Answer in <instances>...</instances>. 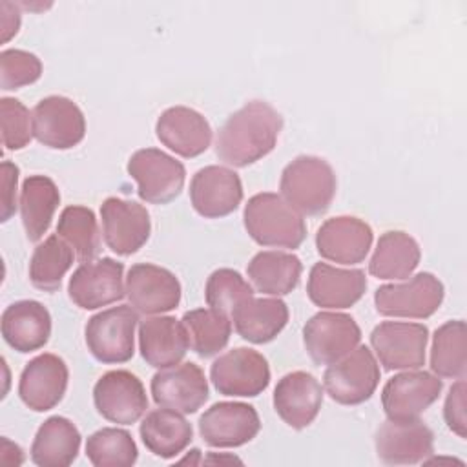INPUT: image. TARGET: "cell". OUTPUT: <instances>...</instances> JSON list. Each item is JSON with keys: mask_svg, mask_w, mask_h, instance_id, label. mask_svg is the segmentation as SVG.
I'll return each instance as SVG.
<instances>
[{"mask_svg": "<svg viewBox=\"0 0 467 467\" xmlns=\"http://www.w3.org/2000/svg\"><path fill=\"white\" fill-rule=\"evenodd\" d=\"M283 117L265 100L234 111L217 131L215 155L228 166L244 168L266 157L277 144Z\"/></svg>", "mask_w": 467, "mask_h": 467, "instance_id": "6da1fadb", "label": "cell"}, {"mask_svg": "<svg viewBox=\"0 0 467 467\" xmlns=\"http://www.w3.org/2000/svg\"><path fill=\"white\" fill-rule=\"evenodd\" d=\"M244 228L261 246L299 248L306 237V224L281 195L272 192L255 193L244 206Z\"/></svg>", "mask_w": 467, "mask_h": 467, "instance_id": "7a4b0ae2", "label": "cell"}, {"mask_svg": "<svg viewBox=\"0 0 467 467\" xmlns=\"http://www.w3.org/2000/svg\"><path fill=\"white\" fill-rule=\"evenodd\" d=\"M336 173L332 166L314 155H299L281 173V197L301 215L325 213L336 195Z\"/></svg>", "mask_w": 467, "mask_h": 467, "instance_id": "3957f363", "label": "cell"}, {"mask_svg": "<svg viewBox=\"0 0 467 467\" xmlns=\"http://www.w3.org/2000/svg\"><path fill=\"white\" fill-rule=\"evenodd\" d=\"M139 312L120 305L91 316L84 328V337L91 356L108 365L126 363L135 352V327Z\"/></svg>", "mask_w": 467, "mask_h": 467, "instance_id": "277c9868", "label": "cell"}, {"mask_svg": "<svg viewBox=\"0 0 467 467\" xmlns=\"http://www.w3.org/2000/svg\"><path fill=\"white\" fill-rule=\"evenodd\" d=\"M137 181V193L150 204H168L181 195L186 170L181 161L157 148L137 150L126 166Z\"/></svg>", "mask_w": 467, "mask_h": 467, "instance_id": "5b68a950", "label": "cell"}, {"mask_svg": "<svg viewBox=\"0 0 467 467\" xmlns=\"http://www.w3.org/2000/svg\"><path fill=\"white\" fill-rule=\"evenodd\" d=\"M381 372L372 350L358 345L339 361L328 365L323 374L327 394L341 405H359L374 394Z\"/></svg>", "mask_w": 467, "mask_h": 467, "instance_id": "8992f818", "label": "cell"}, {"mask_svg": "<svg viewBox=\"0 0 467 467\" xmlns=\"http://www.w3.org/2000/svg\"><path fill=\"white\" fill-rule=\"evenodd\" d=\"M443 285L431 272H420L405 283L383 285L374 294L376 310L389 317H431L443 301Z\"/></svg>", "mask_w": 467, "mask_h": 467, "instance_id": "52a82bcc", "label": "cell"}, {"mask_svg": "<svg viewBox=\"0 0 467 467\" xmlns=\"http://www.w3.org/2000/svg\"><path fill=\"white\" fill-rule=\"evenodd\" d=\"M210 379L219 394L232 398H254L270 383L266 358L246 347L221 354L210 367Z\"/></svg>", "mask_w": 467, "mask_h": 467, "instance_id": "ba28073f", "label": "cell"}, {"mask_svg": "<svg viewBox=\"0 0 467 467\" xmlns=\"http://www.w3.org/2000/svg\"><path fill=\"white\" fill-rule=\"evenodd\" d=\"M361 341V330L352 316L317 312L303 327L306 354L316 365H332L352 352Z\"/></svg>", "mask_w": 467, "mask_h": 467, "instance_id": "9c48e42d", "label": "cell"}, {"mask_svg": "<svg viewBox=\"0 0 467 467\" xmlns=\"http://www.w3.org/2000/svg\"><path fill=\"white\" fill-rule=\"evenodd\" d=\"M427 341V327L409 321H383L370 334V345L387 370L420 368L425 363Z\"/></svg>", "mask_w": 467, "mask_h": 467, "instance_id": "30bf717a", "label": "cell"}, {"mask_svg": "<svg viewBox=\"0 0 467 467\" xmlns=\"http://www.w3.org/2000/svg\"><path fill=\"white\" fill-rule=\"evenodd\" d=\"M93 403L104 420L131 425L146 412L148 396L142 381L135 374L130 370H109L97 379Z\"/></svg>", "mask_w": 467, "mask_h": 467, "instance_id": "8fae6325", "label": "cell"}, {"mask_svg": "<svg viewBox=\"0 0 467 467\" xmlns=\"http://www.w3.org/2000/svg\"><path fill=\"white\" fill-rule=\"evenodd\" d=\"M33 137L51 150H69L86 135L82 109L67 97L49 95L33 108Z\"/></svg>", "mask_w": 467, "mask_h": 467, "instance_id": "7c38bea8", "label": "cell"}, {"mask_svg": "<svg viewBox=\"0 0 467 467\" xmlns=\"http://www.w3.org/2000/svg\"><path fill=\"white\" fill-rule=\"evenodd\" d=\"M122 274L124 265L111 257L82 263L69 277V299L84 310L108 306L126 296Z\"/></svg>", "mask_w": 467, "mask_h": 467, "instance_id": "4fadbf2b", "label": "cell"}, {"mask_svg": "<svg viewBox=\"0 0 467 467\" xmlns=\"http://www.w3.org/2000/svg\"><path fill=\"white\" fill-rule=\"evenodd\" d=\"M441 389V378L425 370H405L385 383L381 405L389 420H416L438 400Z\"/></svg>", "mask_w": 467, "mask_h": 467, "instance_id": "5bb4252c", "label": "cell"}, {"mask_svg": "<svg viewBox=\"0 0 467 467\" xmlns=\"http://www.w3.org/2000/svg\"><path fill=\"white\" fill-rule=\"evenodd\" d=\"M100 219L104 241L117 255H131L150 239V213L137 201L108 197L100 204Z\"/></svg>", "mask_w": 467, "mask_h": 467, "instance_id": "9a60e30c", "label": "cell"}, {"mask_svg": "<svg viewBox=\"0 0 467 467\" xmlns=\"http://www.w3.org/2000/svg\"><path fill=\"white\" fill-rule=\"evenodd\" d=\"M261 429L257 410L243 401L213 403L199 418V434L210 447H241L252 441Z\"/></svg>", "mask_w": 467, "mask_h": 467, "instance_id": "2e32d148", "label": "cell"}, {"mask_svg": "<svg viewBox=\"0 0 467 467\" xmlns=\"http://www.w3.org/2000/svg\"><path fill=\"white\" fill-rule=\"evenodd\" d=\"M126 296L139 314L155 316L177 308L181 303V283L168 268L135 263L128 270Z\"/></svg>", "mask_w": 467, "mask_h": 467, "instance_id": "e0dca14e", "label": "cell"}, {"mask_svg": "<svg viewBox=\"0 0 467 467\" xmlns=\"http://www.w3.org/2000/svg\"><path fill=\"white\" fill-rule=\"evenodd\" d=\"M153 401L161 407L181 414L197 412L208 400V381L197 363L184 361L153 374L151 383Z\"/></svg>", "mask_w": 467, "mask_h": 467, "instance_id": "ac0fdd59", "label": "cell"}, {"mask_svg": "<svg viewBox=\"0 0 467 467\" xmlns=\"http://www.w3.org/2000/svg\"><path fill=\"white\" fill-rule=\"evenodd\" d=\"M376 452L383 463L410 465L425 462L434 452V434L420 420H387L376 431Z\"/></svg>", "mask_w": 467, "mask_h": 467, "instance_id": "d6986e66", "label": "cell"}, {"mask_svg": "<svg viewBox=\"0 0 467 467\" xmlns=\"http://www.w3.org/2000/svg\"><path fill=\"white\" fill-rule=\"evenodd\" d=\"M69 370L62 358L44 352L26 363L20 381L18 396L26 407L35 412H46L57 407L67 389Z\"/></svg>", "mask_w": 467, "mask_h": 467, "instance_id": "ffe728a7", "label": "cell"}, {"mask_svg": "<svg viewBox=\"0 0 467 467\" xmlns=\"http://www.w3.org/2000/svg\"><path fill=\"white\" fill-rule=\"evenodd\" d=\"M193 210L206 219H219L237 210L243 201L239 175L224 166H204L190 182Z\"/></svg>", "mask_w": 467, "mask_h": 467, "instance_id": "44dd1931", "label": "cell"}, {"mask_svg": "<svg viewBox=\"0 0 467 467\" xmlns=\"http://www.w3.org/2000/svg\"><path fill=\"white\" fill-rule=\"evenodd\" d=\"M372 228L359 217L339 215L327 219L317 234L316 246L321 257L339 265L361 263L372 246Z\"/></svg>", "mask_w": 467, "mask_h": 467, "instance_id": "7402d4cb", "label": "cell"}, {"mask_svg": "<svg viewBox=\"0 0 467 467\" xmlns=\"http://www.w3.org/2000/svg\"><path fill=\"white\" fill-rule=\"evenodd\" d=\"M323 387L305 370L285 374L274 389V409L292 429L308 427L321 410Z\"/></svg>", "mask_w": 467, "mask_h": 467, "instance_id": "603a6c76", "label": "cell"}, {"mask_svg": "<svg viewBox=\"0 0 467 467\" xmlns=\"http://www.w3.org/2000/svg\"><path fill=\"white\" fill-rule=\"evenodd\" d=\"M367 290V277L358 268H336L327 263H316L310 268L306 294L316 306L348 308L356 305Z\"/></svg>", "mask_w": 467, "mask_h": 467, "instance_id": "cb8c5ba5", "label": "cell"}, {"mask_svg": "<svg viewBox=\"0 0 467 467\" xmlns=\"http://www.w3.org/2000/svg\"><path fill=\"white\" fill-rule=\"evenodd\" d=\"M155 133L166 148L186 159L204 153L212 142L210 122L204 115L186 106L164 109L157 119Z\"/></svg>", "mask_w": 467, "mask_h": 467, "instance_id": "d4e9b609", "label": "cell"}, {"mask_svg": "<svg viewBox=\"0 0 467 467\" xmlns=\"http://www.w3.org/2000/svg\"><path fill=\"white\" fill-rule=\"evenodd\" d=\"M190 347L182 321L173 316L146 317L139 325V350L155 368H168L182 361Z\"/></svg>", "mask_w": 467, "mask_h": 467, "instance_id": "484cf974", "label": "cell"}, {"mask_svg": "<svg viewBox=\"0 0 467 467\" xmlns=\"http://www.w3.org/2000/svg\"><path fill=\"white\" fill-rule=\"evenodd\" d=\"M4 341L16 352H33L42 348L51 336L49 310L33 299L15 301L2 312Z\"/></svg>", "mask_w": 467, "mask_h": 467, "instance_id": "4316f807", "label": "cell"}, {"mask_svg": "<svg viewBox=\"0 0 467 467\" xmlns=\"http://www.w3.org/2000/svg\"><path fill=\"white\" fill-rule=\"evenodd\" d=\"M235 332L255 345L279 336L288 323V306L279 297H252L232 312Z\"/></svg>", "mask_w": 467, "mask_h": 467, "instance_id": "83f0119b", "label": "cell"}, {"mask_svg": "<svg viewBox=\"0 0 467 467\" xmlns=\"http://www.w3.org/2000/svg\"><path fill=\"white\" fill-rule=\"evenodd\" d=\"M80 449L77 425L64 416L47 418L36 431L31 443V460L38 467H67Z\"/></svg>", "mask_w": 467, "mask_h": 467, "instance_id": "f1b7e54d", "label": "cell"}, {"mask_svg": "<svg viewBox=\"0 0 467 467\" xmlns=\"http://www.w3.org/2000/svg\"><path fill=\"white\" fill-rule=\"evenodd\" d=\"M301 270V259L281 250H263L255 254L246 266V274L255 290L274 297L290 294L299 285Z\"/></svg>", "mask_w": 467, "mask_h": 467, "instance_id": "f546056e", "label": "cell"}, {"mask_svg": "<svg viewBox=\"0 0 467 467\" xmlns=\"http://www.w3.org/2000/svg\"><path fill=\"white\" fill-rule=\"evenodd\" d=\"M139 432L146 449L164 460L181 454L193 436L192 423L181 412L166 407L148 412Z\"/></svg>", "mask_w": 467, "mask_h": 467, "instance_id": "4dcf8cb0", "label": "cell"}, {"mask_svg": "<svg viewBox=\"0 0 467 467\" xmlns=\"http://www.w3.org/2000/svg\"><path fill=\"white\" fill-rule=\"evenodd\" d=\"M60 204V192L53 179L29 175L20 190V217L29 241L36 243L49 230L51 219Z\"/></svg>", "mask_w": 467, "mask_h": 467, "instance_id": "1f68e13d", "label": "cell"}, {"mask_svg": "<svg viewBox=\"0 0 467 467\" xmlns=\"http://www.w3.org/2000/svg\"><path fill=\"white\" fill-rule=\"evenodd\" d=\"M420 257L421 250L412 235L389 230L378 239L368 272L378 279H407L420 265Z\"/></svg>", "mask_w": 467, "mask_h": 467, "instance_id": "d6a6232c", "label": "cell"}, {"mask_svg": "<svg viewBox=\"0 0 467 467\" xmlns=\"http://www.w3.org/2000/svg\"><path fill=\"white\" fill-rule=\"evenodd\" d=\"M190 348L201 358H212L223 350L232 334L230 316L213 308H195L182 316Z\"/></svg>", "mask_w": 467, "mask_h": 467, "instance_id": "836d02e7", "label": "cell"}, {"mask_svg": "<svg viewBox=\"0 0 467 467\" xmlns=\"http://www.w3.org/2000/svg\"><path fill=\"white\" fill-rule=\"evenodd\" d=\"M75 259L73 248L58 235L51 234L40 243L29 259V281L42 292H55Z\"/></svg>", "mask_w": 467, "mask_h": 467, "instance_id": "e575fe53", "label": "cell"}, {"mask_svg": "<svg viewBox=\"0 0 467 467\" xmlns=\"http://www.w3.org/2000/svg\"><path fill=\"white\" fill-rule=\"evenodd\" d=\"M57 234L73 248L80 263L93 261L100 252L99 223L88 206H66L58 217Z\"/></svg>", "mask_w": 467, "mask_h": 467, "instance_id": "d590c367", "label": "cell"}, {"mask_svg": "<svg viewBox=\"0 0 467 467\" xmlns=\"http://www.w3.org/2000/svg\"><path fill=\"white\" fill-rule=\"evenodd\" d=\"M465 323L462 319L443 323L432 336L431 370L438 378H465Z\"/></svg>", "mask_w": 467, "mask_h": 467, "instance_id": "8d00e7d4", "label": "cell"}, {"mask_svg": "<svg viewBox=\"0 0 467 467\" xmlns=\"http://www.w3.org/2000/svg\"><path fill=\"white\" fill-rule=\"evenodd\" d=\"M86 456L95 467H131L139 451L128 431L104 427L88 438Z\"/></svg>", "mask_w": 467, "mask_h": 467, "instance_id": "74e56055", "label": "cell"}, {"mask_svg": "<svg viewBox=\"0 0 467 467\" xmlns=\"http://www.w3.org/2000/svg\"><path fill=\"white\" fill-rule=\"evenodd\" d=\"M204 297L210 308L232 316L237 306L254 297V288L239 272L219 268L210 274L204 286Z\"/></svg>", "mask_w": 467, "mask_h": 467, "instance_id": "f35d334b", "label": "cell"}, {"mask_svg": "<svg viewBox=\"0 0 467 467\" xmlns=\"http://www.w3.org/2000/svg\"><path fill=\"white\" fill-rule=\"evenodd\" d=\"M2 89L11 91L36 82L42 75V62L35 53L24 49H4L0 53Z\"/></svg>", "mask_w": 467, "mask_h": 467, "instance_id": "ab89813d", "label": "cell"}, {"mask_svg": "<svg viewBox=\"0 0 467 467\" xmlns=\"http://www.w3.org/2000/svg\"><path fill=\"white\" fill-rule=\"evenodd\" d=\"M2 142L5 150H22L33 137V115L18 100L11 97L0 99Z\"/></svg>", "mask_w": 467, "mask_h": 467, "instance_id": "60d3db41", "label": "cell"}, {"mask_svg": "<svg viewBox=\"0 0 467 467\" xmlns=\"http://www.w3.org/2000/svg\"><path fill=\"white\" fill-rule=\"evenodd\" d=\"M443 418L447 427L458 434L460 438H465V427H467V420H465V379L460 378L451 389L449 394L445 398V405H443Z\"/></svg>", "mask_w": 467, "mask_h": 467, "instance_id": "b9f144b4", "label": "cell"}, {"mask_svg": "<svg viewBox=\"0 0 467 467\" xmlns=\"http://www.w3.org/2000/svg\"><path fill=\"white\" fill-rule=\"evenodd\" d=\"M16 182H18V166L11 161L2 162V213L0 221L5 223L16 210Z\"/></svg>", "mask_w": 467, "mask_h": 467, "instance_id": "7bdbcfd3", "label": "cell"}, {"mask_svg": "<svg viewBox=\"0 0 467 467\" xmlns=\"http://www.w3.org/2000/svg\"><path fill=\"white\" fill-rule=\"evenodd\" d=\"M0 11H2V42H7L13 35L18 33L20 15H18V7L11 2H0Z\"/></svg>", "mask_w": 467, "mask_h": 467, "instance_id": "ee69618b", "label": "cell"}, {"mask_svg": "<svg viewBox=\"0 0 467 467\" xmlns=\"http://www.w3.org/2000/svg\"><path fill=\"white\" fill-rule=\"evenodd\" d=\"M223 460H228V462H241V460L235 458V456H228V458H223V456H210V458H208V462H223Z\"/></svg>", "mask_w": 467, "mask_h": 467, "instance_id": "f6af8a7d", "label": "cell"}]
</instances>
